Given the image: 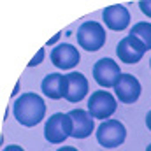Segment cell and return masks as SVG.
I'll return each mask as SVG.
<instances>
[{"mask_svg":"<svg viewBox=\"0 0 151 151\" xmlns=\"http://www.w3.org/2000/svg\"><path fill=\"white\" fill-rule=\"evenodd\" d=\"M146 127H148V128L151 130V111L146 114Z\"/></svg>","mask_w":151,"mask_h":151,"instance_id":"obj_19","label":"cell"},{"mask_svg":"<svg viewBox=\"0 0 151 151\" xmlns=\"http://www.w3.org/2000/svg\"><path fill=\"white\" fill-rule=\"evenodd\" d=\"M2 151H25L21 146H18V144H11V146H7V148H4Z\"/></svg>","mask_w":151,"mask_h":151,"instance_id":"obj_17","label":"cell"},{"mask_svg":"<svg viewBox=\"0 0 151 151\" xmlns=\"http://www.w3.org/2000/svg\"><path fill=\"white\" fill-rule=\"evenodd\" d=\"M146 51H148L146 46H144L139 39L132 37V35L123 37L118 42V46H116V55H118V58H119L123 63H128V65L137 63V62L144 56Z\"/></svg>","mask_w":151,"mask_h":151,"instance_id":"obj_6","label":"cell"},{"mask_svg":"<svg viewBox=\"0 0 151 151\" xmlns=\"http://www.w3.org/2000/svg\"><path fill=\"white\" fill-rule=\"evenodd\" d=\"M88 81H86V77L81 74V72H69V74H65V95H63V99H67L69 102H81L84 97H86V93H88Z\"/></svg>","mask_w":151,"mask_h":151,"instance_id":"obj_9","label":"cell"},{"mask_svg":"<svg viewBox=\"0 0 151 151\" xmlns=\"http://www.w3.org/2000/svg\"><path fill=\"white\" fill-rule=\"evenodd\" d=\"M125 139H127V128L118 119H106L97 128V141L100 146H104L107 150L121 146L125 142Z\"/></svg>","mask_w":151,"mask_h":151,"instance_id":"obj_4","label":"cell"},{"mask_svg":"<svg viewBox=\"0 0 151 151\" xmlns=\"http://www.w3.org/2000/svg\"><path fill=\"white\" fill-rule=\"evenodd\" d=\"M77 42L84 51H99L106 44V30L97 21H86L77 28Z\"/></svg>","mask_w":151,"mask_h":151,"instance_id":"obj_3","label":"cell"},{"mask_svg":"<svg viewBox=\"0 0 151 151\" xmlns=\"http://www.w3.org/2000/svg\"><path fill=\"white\" fill-rule=\"evenodd\" d=\"M116 111V99L109 91L99 90L88 100V113L93 119H109Z\"/></svg>","mask_w":151,"mask_h":151,"instance_id":"obj_5","label":"cell"},{"mask_svg":"<svg viewBox=\"0 0 151 151\" xmlns=\"http://www.w3.org/2000/svg\"><path fill=\"white\" fill-rule=\"evenodd\" d=\"M150 67H151V60H150Z\"/></svg>","mask_w":151,"mask_h":151,"instance_id":"obj_22","label":"cell"},{"mask_svg":"<svg viewBox=\"0 0 151 151\" xmlns=\"http://www.w3.org/2000/svg\"><path fill=\"white\" fill-rule=\"evenodd\" d=\"M139 7H141V11H142L148 18H151V0H141V2H139Z\"/></svg>","mask_w":151,"mask_h":151,"instance_id":"obj_15","label":"cell"},{"mask_svg":"<svg viewBox=\"0 0 151 151\" xmlns=\"http://www.w3.org/2000/svg\"><path fill=\"white\" fill-rule=\"evenodd\" d=\"M42 93L53 100L63 99L65 95V76L63 74H47L42 81Z\"/></svg>","mask_w":151,"mask_h":151,"instance_id":"obj_13","label":"cell"},{"mask_svg":"<svg viewBox=\"0 0 151 151\" xmlns=\"http://www.w3.org/2000/svg\"><path fill=\"white\" fill-rule=\"evenodd\" d=\"M58 151H79V150H76L74 146H63V148H60Z\"/></svg>","mask_w":151,"mask_h":151,"instance_id":"obj_20","label":"cell"},{"mask_svg":"<svg viewBox=\"0 0 151 151\" xmlns=\"http://www.w3.org/2000/svg\"><path fill=\"white\" fill-rule=\"evenodd\" d=\"M128 35L139 39V40L146 46V49H148V51L151 49V23L139 21L137 25H134V27H132V30H130V34H128Z\"/></svg>","mask_w":151,"mask_h":151,"instance_id":"obj_14","label":"cell"},{"mask_svg":"<svg viewBox=\"0 0 151 151\" xmlns=\"http://www.w3.org/2000/svg\"><path fill=\"white\" fill-rule=\"evenodd\" d=\"M69 116L72 119V137L74 139H86L91 135L95 123H93V118L90 116L88 111L74 109L69 113Z\"/></svg>","mask_w":151,"mask_h":151,"instance_id":"obj_12","label":"cell"},{"mask_svg":"<svg viewBox=\"0 0 151 151\" xmlns=\"http://www.w3.org/2000/svg\"><path fill=\"white\" fill-rule=\"evenodd\" d=\"M44 137L47 142L60 144L67 137H72V119L69 113H55L44 127Z\"/></svg>","mask_w":151,"mask_h":151,"instance_id":"obj_2","label":"cell"},{"mask_svg":"<svg viewBox=\"0 0 151 151\" xmlns=\"http://www.w3.org/2000/svg\"><path fill=\"white\" fill-rule=\"evenodd\" d=\"M146 151H151V144H150V146H148V148H146Z\"/></svg>","mask_w":151,"mask_h":151,"instance_id":"obj_21","label":"cell"},{"mask_svg":"<svg viewBox=\"0 0 151 151\" xmlns=\"http://www.w3.org/2000/svg\"><path fill=\"white\" fill-rule=\"evenodd\" d=\"M102 19L113 32H121L130 25V12L125 5L114 4L102 11Z\"/></svg>","mask_w":151,"mask_h":151,"instance_id":"obj_11","label":"cell"},{"mask_svg":"<svg viewBox=\"0 0 151 151\" xmlns=\"http://www.w3.org/2000/svg\"><path fill=\"white\" fill-rule=\"evenodd\" d=\"M141 83L137 81V77L132 74H121L119 81L114 86V93L116 97L123 102V104H134L137 102V99L141 97Z\"/></svg>","mask_w":151,"mask_h":151,"instance_id":"obj_8","label":"cell"},{"mask_svg":"<svg viewBox=\"0 0 151 151\" xmlns=\"http://www.w3.org/2000/svg\"><path fill=\"white\" fill-rule=\"evenodd\" d=\"M60 37H62V34H56L53 39H49V40H47V46H53L55 42H58V40H60Z\"/></svg>","mask_w":151,"mask_h":151,"instance_id":"obj_18","label":"cell"},{"mask_svg":"<svg viewBox=\"0 0 151 151\" xmlns=\"http://www.w3.org/2000/svg\"><path fill=\"white\" fill-rule=\"evenodd\" d=\"M79 60H81V55L72 44H60L51 53L53 65L62 69V70H70V69L77 67Z\"/></svg>","mask_w":151,"mask_h":151,"instance_id":"obj_10","label":"cell"},{"mask_svg":"<svg viewBox=\"0 0 151 151\" xmlns=\"http://www.w3.org/2000/svg\"><path fill=\"white\" fill-rule=\"evenodd\" d=\"M93 77L95 81L104 86V88H114L116 83L121 77V70L118 67V63L111 58H100L95 65H93Z\"/></svg>","mask_w":151,"mask_h":151,"instance_id":"obj_7","label":"cell"},{"mask_svg":"<svg viewBox=\"0 0 151 151\" xmlns=\"http://www.w3.org/2000/svg\"><path fill=\"white\" fill-rule=\"evenodd\" d=\"M42 60H44V49H39V53H35V56H34V60L28 63V67H35L39 63H42Z\"/></svg>","mask_w":151,"mask_h":151,"instance_id":"obj_16","label":"cell"},{"mask_svg":"<svg viewBox=\"0 0 151 151\" xmlns=\"http://www.w3.org/2000/svg\"><path fill=\"white\" fill-rule=\"evenodd\" d=\"M46 114V104L42 97L37 93H23L14 102V118L23 127H35L44 119Z\"/></svg>","mask_w":151,"mask_h":151,"instance_id":"obj_1","label":"cell"}]
</instances>
